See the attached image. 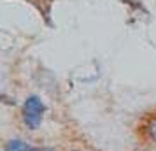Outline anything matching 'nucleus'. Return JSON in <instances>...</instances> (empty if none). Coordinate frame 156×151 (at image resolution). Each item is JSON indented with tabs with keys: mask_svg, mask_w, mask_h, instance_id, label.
I'll use <instances>...</instances> for the list:
<instances>
[{
	"mask_svg": "<svg viewBox=\"0 0 156 151\" xmlns=\"http://www.w3.org/2000/svg\"><path fill=\"white\" fill-rule=\"evenodd\" d=\"M42 114H44V104L37 97H30L27 99L25 106H23V116L25 121L30 128H37L41 121H42Z\"/></svg>",
	"mask_w": 156,
	"mask_h": 151,
	"instance_id": "nucleus-1",
	"label": "nucleus"
},
{
	"mask_svg": "<svg viewBox=\"0 0 156 151\" xmlns=\"http://www.w3.org/2000/svg\"><path fill=\"white\" fill-rule=\"evenodd\" d=\"M5 151H53L51 148H32L21 141H9L5 144Z\"/></svg>",
	"mask_w": 156,
	"mask_h": 151,
	"instance_id": "nucleus-2",
	"label": "nucleus"
},
{
	"mask_svg": "<svg viewBox=\"0 0 156 151\" xmlns=\"http://www.w3.org/2000/svg\"><path fill=\"white\" fill-rule=\"evenodd\" d=\"M149 134H151V137L156 141V120L151 123V127H149Z\"/></svg>",
	"mask_w": 156,
	"mask_h": 151,
	"instance_id": "nucleus-3",
	"label": "nucleus"
}]
</instances>
